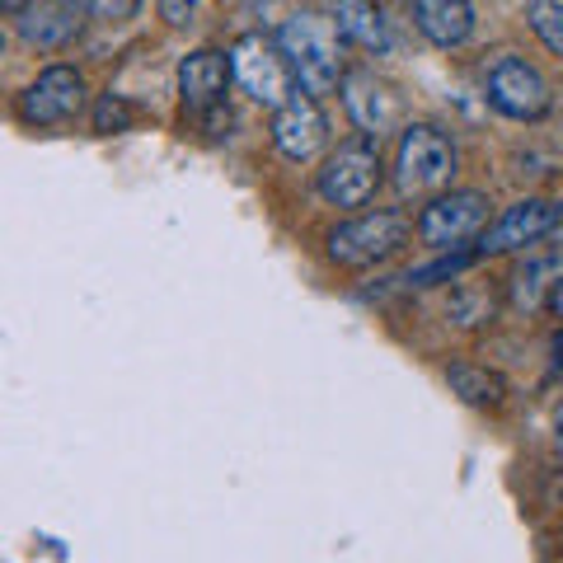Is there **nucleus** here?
<instances>
[{
    "label": "nucleus",
    "mask_w": 563,
    "mask_h": 563,
    "mask_svg": "<svg viewBox=\"0 0 563 563\" xmlns=\"http://www.w3.org/2000/svg\"><path fill=\"white\" fill-rule=\"evenodd\" d=\"M277 47L282 57L291 62L296 70V85H301L306 95H329L339 90L347 66H343V33L333 24V14H320V10H296L287 20L277 24Z\"/></svg>",
    "instance_id": "obj_1"
},
{
    "label": "nucleus",
    "mask_w": 563,
    "mask_h": 563,
    "mask_svg": "<svg viewBox=\"0 0 563 563\" xmlns=\"http://www.w3.org/2000/svg\"><path fill=\"white\" fill-rule=\"evenodd\" d=\"M380 184H385V161H380V141L372 136L339 141L324 155V165L314 169V188H320L329 207H366Z\"/></svg>",
    "instance_id": "obj_2"
},
{
    "label": "nucleus",
    "mask_w": 563,
    "mask_h": 563,
    "mask_svg": "<svg viewBox=\"0 0 563 563\" xmlns=\"http://www.w3.org/2000/svg\"><path fill=\"white\" fill-rule=\"evenodd\" d=\"M455 179V141L432 128V122H409L399 132V151H395V188L404 198L413 192H442Z\"/></svg>",
    "instance_id": "obj_3"
},
{
    "label": "nucleus",
    "mask_w": 563,
    "mask_h": 563,
    "mask_svg": "<svg viewBox=\"0 0 563 563\" xmlns=\"http://www.w3.org/2000/svg\"><path fill=\"white\" fill-rule=\"evenodd\" d=\"M418 225L404 211H362L329 231V258L339 268H376V263L395 258Z\"/></svg>",
    "instance_id": "obj_4"
},
{
    "label": "nucleus",
    "mask_w": 563,
    "mask_h": 563,
    "mask_svg": "<svg viewBox=\"0 0 563 563\" xmlns=\"http://www.w3.org/2000/svg\"><path fill=\"white\" fill-rule=\"evenodd\" d=\"M231 66H235V85L254 103L263 109H282V103H291L301 95V85H296V70L291 62L282 57L277 38H263V33H240L231 43Z\"/></svg>",
    "instance_id": "obj_5"
},
{
    "label": "nucleus",
    "mask_w": 563,
    "mask_h": 563,
    "mask_svg": "<svg viewBox=\"0 0 563 563\" xmlns=\"http://www.w3.org/2000/svg\"><path fill=\"white\" fill-rule=\"evenodd\" d=\"M488 192L479 188H451L442 198H432L422 207L418 217V240L428 250H442V254H455V250H474L488 231Z\"/></svg>",
    "instance_id": "obj_6"
},
{
    "label": "nucleus",
    "mask_w": 563,
    "mask_h": 563,
    "mask_svg": "<svg viewBox=\"0 0 563 563\" xmlns=\"http://www.w3.org/2000/svg\"><path fill=\"white\" fill-rule=\"evenodd\" d=\"M484 99L512 122H540L554 109V90L540 76V66H531L517 52H498L484 66Z\"/></svg>",
    "instance_id": "obj_7"
},
{
    "label": "nucleus",
    "mask_w": 563,
    "mask_h": 563,
    "mask_svg": "<svg viewBox=\"0 0 563 563\" xmlns=\"http://www.w3.org/2000/svg\"><path fill=\"white\" fill-rule=\"evenodd\" d=\"M563 231V202L550 198H526L517 207H507L498 221L484 231V240L474 244L479 258H498V254H517V250H531V244L550 240Z\"/></svg>",
    "instance_id": "obj_8"
},
{
    "label": "nucleus",
    "mask_w": 563,
    "mask_h": 563,
    "mask_svg": "<svg viewBox=\"0 0 563 563\" xmlns=\"http://www.w3.org/2000/svg\"><path fill=\"white\" fill-rule=\"evenodd\" d=\"M14 109H20V118L29 122V128H62V122H70L85 109V76L66 62L43 66L38 80L20 95Z\"/></svg>",
    "instance_id": "obj_9"
},
{
    "label": "nucleus",
    "mask_w": 563,
    "mask_h": 563,
    "mask_svg": "<svg viewBox=\"0 0 563 563\" xmlns=\"http://www.w3.org/2000/svg\"><path fill=\"white\" fill-rule=\"evenodd\" d=\"M339 95H343V109L352 118V128H357V136L380 141L385 132L399 128V113H404L399 109V95L376 76L372 66H347Z\"/></svg>",
    "instance_id": "obj_10"
},
{
    "label": "nucleus",
    "mask_w": 563,
    "mask_h": 563,
    "mask_svg": "<svg viewBox=\"0 0 563 563\" xmlns=\"http://www.w3.org/2000/svg\"><path fill=\"white\" fill-rule=\"evenodd\" d=\"M268 136H273L282 161H291V165L314 161V155L329 146V118L320 109V99L301 90L291 103H282V109L273 113V122H268Z\"/></svg>",
    "instance_id": "obj_11"
},
{
    "label": "nucleus",
    "mask_w": 563,
    "mask_h": 563,
    "mask_svg": "<svg viewBox=\"0 0 563 563\" xmlns=\"http://www.w3.org/2000/svg\"><path fill=\"white\" fill-rule=\"evenodd\" d=\"M5 14H14V29H20V38L29 47L62 52L80 38L90 5H76V0H38V5H5Z\"/></svg>",
    "instance_id": "obj_12"
},
{
    "label": "nucleus",
    "mask_w": 563,
    "mask_h": 563,
    "mask_svg": "<svg viewBox=\"0 0 563 563\" xmlns=\"http://www.w3.org/2000/svg\"><path fill=\"white\" fill-rule=\"evenodd\" d=\"M235 80V66H231V52L221 47H198L179 62V95H184V109L192 118H207L225 103V90Z\"/></svg>",
    "instance_id": "obj_13"
},
{
    "label": "nucleus",
    "mask_w": 563,
    "mask_h": 563,
    "mask_svg": "<svg viewBox=\"0 0 563 563\" xmlns=\"http://www.w3.org/2000/svg\"><path fill=\"white\" fill-rule=\"evenodd\" d=\"M413 24L437 47H461L474 33V5H465V0H418Z\"/></svg>",
    "instance_id": "obj_14"
},
{
    "label": "nucleus",
    "mask_w": 563,
    "mask_h": 563,
    "mask_svg": "<svg viewBox=\"0 0 563 563\" xmlns=\"http://www.w3.org/2000/svg\"><path fill=\"white\" fill-rule=\"evenodd\" d=\"M333 24H339L343 43H357L362 52H376V57H385V52L395 47V38H390V20H385V10H380V5L343 0V5H333Z\"/></svg>",
    "instance_id": "obj_15"
},
{
    "label": "nucleus",
    "mask_w": 563,
    "mask_h": 563,
    "mask_svg": "<svg viewBox=\"0 0 563 563\" xmlns=\"http://www.w3.org/2000/svg\"><path fill=\"white\" fill-rule=\"evenodd\" d=\"M563 282V254H531L512 273V306L517 310H540Z\"/></svg>",
    "instance_id": "obj_16"
},
{
    "label": "nucleus",
    "mask_w": 563,
    "mask_h": 563,
    "mask_svg": "<svg viewBox=\"0 0 563 563\" xmlns=\"http://www.w3.org/2000/svg\"><path fill=\"white\" fill-rule=\"evenodd\" d=\"M446 385L470 404V409H498L507 399V380L498 372H488V366H474V362L446 366Z\"/></svg>",
    "instance_id": "obj_17"
},
{
    "label": "nucleus",
    "mask_w": 563,
    "mask_h": 563,
    "mask_svg": "<svg viewBox=\"0 0 563 563\" xmlns=\"http://www.w3.org/2000/svg\"><path fill=\"white\" fill-rule=\"evenodd\" d=\"M474 263H479V250H455V254H442L437 263H428V268H409L399 282L404 287H437V282H455L461 273H470Z\"/></svg>",
    "instance_id": "obj_18"
},
{
    "label": "nucleus",
    "mask_w": 563,
    "mask_h": 563,
    "mask_svg": "<svg viewBox=\"0 0 563 563\" xmlns=\"http://www.w3.org/2000/svg\"><path fill=\"white\" fill-rule=\"evenodd\" d=\"M451 314H455V324H465V329L488 324L493 320V296H488V287L461 282V287L451 291Z\"/></svg>",
    "instance_id": "obj_19"
},
{
    "label": "nucleus",
    "mask_w": 563,
    "mask_h": 563,
    "mask_svg": "<svg viewBox=\"0 0 563 563\" xmlns=\"http://www.w3.org/2000/svg\"><path fill=\"white\" fill-rule=\"evenodd\" d=\"M526 24L536 29V38L554 52V57H563V5H554V0H531L526 5Z\"/></svg>",
    "instance_id": "obj_20"
},
{
    "label": "nucleus",
    "mask_w": 563,
    "mask_h": 563,
    "mask_svg": "<svg viewBox=\"0 0 563 563\" xmlns=\"http://www.w3.org/2000/svg\"><path fill=\"white\" fill-rule=\"evenodd\" d=\"M136 128V109L122 95H99L95 99V132L99 136H118V132H132Z\"/></svg>",
    "instance_id": "obj_21"
},
{
    "label": "nucleus",
    "mask_w": 563,
    "mask_h": 563,
    "mask_svg": "<svg viewBox=\"0 0 563 563\" xmlns=\"http://www.w3.org/2000/svg\"><path fill=\"white\" fill-rule=\"evenodd\" d=\"M161 14L174 24V29H184V24H192V14H198V5L192 0H161Z\"/></svg>",
    "instance_id": "obj_22"
},
{
    "label": "nucleus",
    "mask_w": 563,
    "mask_h": 563,
    "mask_svg": "<svg viewBox=\"0 0 563 563\" xmlns=\"http://www.w3.org/2000/svg\"><path fill=\"white\" fill-rule=\"evenodd\" d=\"M136 10V0H99V5H90V14H103V20H128Z\"/></svg>",
    "instance_id": "obj_23"
},
{
    "label": "nucleus",
    "mask_w": 563,
    "mask_h": 563,
    "mask_svg": "<svg viewBox=\"0 0 563 563\" xmlns=\"http://www.w3.org/2000/svg\"><path fill=\"white\" fill-rule=\"evenodd\" d=\"M554 442L563 446V404H554Z\"/></svg>",
    "instance_id": "obj_24"
},
{
    "label": "nucleus",
    "mask_w": 563,
    "mask_h": 563,
    "mask_svg": "<svg viewBox=\"0 0 563 563\" xmlns=\"http://www.w3.org/2000/svg\"><path fill=\"white\" fill-rule=\"evenodd\" d=\"M550 310H554V314H559V320H563V282H559V291L550 296Z\"/></svg>",
    "instance_id": "obj_25"
},
{
    "label": "nucleus",
    "mask_w": 563,
    "mask_h": 563,
    "mask_svg": "<svg viewBox=\"0 0 563 563\" xmlns=\"http://www.w3.org/2000/svg\"><path fill=\"white\" fill-rule=\"evenodd\" d=\"M554 362L563 366V329H559V339H554Z\"/></svg>",
    "instance_id": "obj_26"
},
{
    "label": "nucleus",
    "mask_w": 563,
    "mask_h": 563,
    "mask_svg": "<svg viewBox=\"0 0 563 563\" xmlns=\"http://www.w3.org/2000/svg\"><path fill=\"white\" fill-rule=\"evenodd\" d=\"M559 235H563V231H559Z\"/></svg>",
    "instance_id": "obj_27"
}]
</instances>
